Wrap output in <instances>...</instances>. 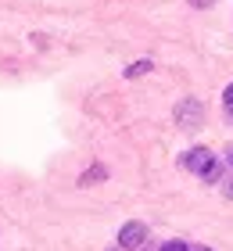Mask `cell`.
<instances>
[{"label": "cell", "instance_id": "3", "mask_svg": "<svg viewBox=\"0 0 233 251\" xmlns=\"http://www.w3.org/2000/svg\"><path fill=\"white\" fill-rule=\"evenodd\" d=\"M176 119H180V122L197 126V122H201V104H197V100H186V104H180V108H176Z\"/></svg>", "mask_w": 233, "mask_h": 251}, {"label": "cell", "instance_id": "7", "mask_svg": "<svg viewBox=\"0 0 233 251\" xmlns=\"http://www.w3.org/2000/svg\"><path fill=\"white\" fill-rule=\"evenodd\" d=\"M194 251H212V248H194Z\"/></svg>", "mask_w": 233, "mask_h": 251}, {"label": "cell", "instance_id": "1", "mask_svg": "<svg viewBox=\"0 0 233 251\" xmlns=\"http://www.w3.org/2000/svg\"><path fill=\"white\" fill-rule=\"evenodd\" d=\"M183 165L190 169V173H201L205 179H215L219 176V162H215V154L208 151V147H194V151H186Z\"/></svg>", "mask_w": 233, "mask_h": 251}, {"label": "cell", "instance_id": "8", "mask_svg": "<svg viewBox=\"0 0 233 251\" xmlns=\"http://www.w3.org/2000/svg\"><path fill=\"white\" fill-rule=\"evenodd\" d=\"M230 165H233V151H230Z\"/></svg>", "mask_w": 233, "mask_h": 251}, {"label": "cell", "instance_id": "5", "mask_svg": "<svg viewBox=\"0 0 233 251\" xmlns=\"http://www.w3.org/2000/svg\"><path fill=\"white\" fill-rule=\"evenodd\" d=\"M161 251H190V248H186L183 241H169V244H165V248H161Z\"/></svg>", "mask_w": 233, "mask_h": 251}, {"label": "cell", "instance_id": "4", "mask_svg": "<svg viewBox=\"0 0 233 251\" xmlns=\"http://www.w3.org/2000/svg\"><path fill=\"white\" fill-rule=\"evenodd\" d=\"M147 68H151L147 61H136L133 68H126V75H144V72H147Z\"/></svg>", "mask_w": 233, "mask_h": 251}, {"label": "cell", "instance_id": "6", "mask_svg": "<svg viewBox=\"0 0 233 251\" xmlns=\"http://www.w3.org/2000/svg\"><path fill=\"white\" fill-rule=\"evenodd\" d=\"M226 104H230V108H233V86H230V90H226Z\"/></svg>", "mask_w": 233, "mask_h": 251}, {"label": "cell", "instance_id": "2", "mask_svg": "<svg viewBox=\"0 0 233 251\" xmlns=\"http://www.w3.org/2000/svg\"><path fill=\"white\" fill-rule=\"evenodd\" d=\"M144 237H147V226H144V223H126L122 230H119V244H122L126 251H133V248L144 244Z\"/></svg>", "mask_w": 233, "mask_h": 251}]
</instances>
